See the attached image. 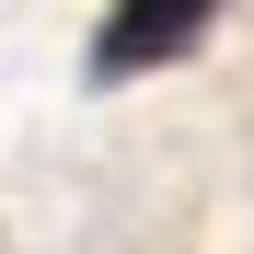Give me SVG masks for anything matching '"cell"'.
<instances>
[{
    "mask_svg": "<svg viewBox=\"0 0 254 254\" xmlns=\"http://www.w3.org/2000/svg\"><path fill=\"white\" fill-rule=\"evenodd\" d=\"M220 23V0H116V12L93 23V81H150V69H174L196 35Z\"/></svg>",
    "mask_w": 254,
    "mask_h": 254,
    "instance_id": "obj_1",
    "label": "cell"
}]
</instances>
